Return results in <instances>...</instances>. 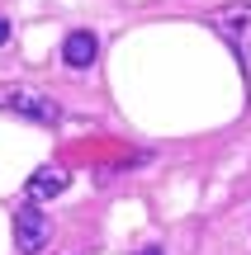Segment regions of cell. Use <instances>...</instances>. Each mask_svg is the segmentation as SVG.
<instances>
[{
	"label": "cell",
	"mask_w": 251,
	"mask_h": 255,
	"mask_svg": "<svg viewBox=\"0 0 251 255\" xmlns=\"http://www.w3.org/2000/svg\"><path fill=\"white\" fill-rule=\"evenodd\" d=\"M47 241H52V218H47L33 199L19 203L14 208V251L19 255H38Z\"/></svg>",
	"instance_id": "cell-2"
},
{
	"label": "cell",
	"mask_w": 251,
	"mask_h": 255,
	"mask_svg": "<svg viewBox=\"0 0 251 255\" xmlns=\"http://www.w3.org/2000/svg\"><path fill=\"white\" fill-rule=\"evenodd\" d=\"M209 28H214L218 38H223L233 52H251V0H228V5H218V9H209V19H204Z\"/></svg>",
	"instance_id": "cell-1"
},
{
	"label": "cell",
	"mask_w": 251,
	"mask_h": 255,
	"mask_svg": "<svg viewBox=\"0 0 251 255\" xmlns=\"http://www.w3.org/2000/svg\"><path fill=\"white\" fill-rule=\"evenodd\" d=\"M95 57H100V38L90 33V28H76V33L62 38V62L71 66V71H85V66H95Z\"/></svg>",
	"instance_id": "cell-4"
},
{
	"label": "cell",
	"mask_w": 251,
	"mask_h": 255,
	"mask_svg": "<svg viewBox=\"0 0 251 255\" xmlns=\"http://www.w3.org/2000/svg\"><path fill=\"white\" fill-rule=\"evenodd\" d=\"M0 109L19 114V119H28V123H38V128H52L57 119H62V109H57L47 95L24 90V85H9V90H0Z\"/></svg>",
	"instance_id": "cell-3"
},
{
	"label": "cell",
	"mask_w": 251,
	"mask_h": 255,
	"mask_svg": "<svg viewBox=\"0 0 251 255\" xmlns=\"http://www.w3.org/2000/svg\"><path fill=\"white\" fill-rule=\"evenodd\" d=\"M66 184H71L66 165H38V170L28 175V184H24V189H28V199H33V203H43V199H57Z\"/></svg>",
	"instance_id": "cell-5"
},
{
	"label": "cell",
	"mask_w": 251,
	"mask_h": 255,
	"mask_svg": "<svg viewBox=\"0 0 251 255\" xmlns=\"http://www.w3.org/2000/svg\"><path fill=\"white\" fill-rule=\"evenodd\" d=\"M138 255H161V251H157V246H147V251H138Z\"/></svg>",
	"instance_id": "cell-7"
},
{
	"label": "cell",
	"mask_w": 251,
	"mask_h": 255,
	"mask_svg": "<svg viewBox=\"0 0 251 255\" xmlns=\"http://www.w3.org/2000/svg\"><path fill=\"white\" fill-rule=\"evenodd\" d=\"M9 43V19H0V47Z\"/></svg>",
	"instance_id": "cell-6"
}]
</instances>
